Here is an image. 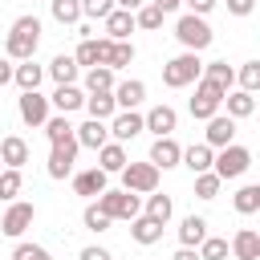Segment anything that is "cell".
<instances>
[{
	"label": "cell",
	"mask_w": 260,
	"mask_h": 260,
	"mask_svg": "<svg viewBox=\"0 0 260 260\" xmlns=\"http://www.w3.org/2000/svg\"><path fill=\"white\" fill-rule=\"evenodd\" d=\"M162 20H167V12H162L158 4H142V8H134V28L154 32V28H162Z\"/></svg>",
	"instance_id": "obj_32"
},
{
	"label": "cell",
	"mask_w": 260,
	"mask_h": 260,
	"mask_svg": "<svg viewBox=\"0 0 260 260\" xmlns=\"http://www.w3.org/2000/svg\"><path fill=\"white\" fill-rule=\"evenodd\" d=\"M114 89V69L110 65H89L85 73V93H110Z\"/></svg>",
	"instance_id": "obj_29"
},
{
	"label": "cell",
	"mask_w": 260,
	"mask_h": 260,
	"mask_svg": "<svg viewBox=\"0 0 260 260\" xmlns=\"http://www.w3.org/2000/svg\"><path fill=\"white\" fill-rule=\"evenodd\" d=\"M223 106H228V118H252L256 114V93H248V89H228L223 93Z\"/></svg>",
	"instance_id": "obj_19"
},
{
	"label": "cell",
	"mask_w": 260,
	"mask_h": 260,
	"mask_svg": "<svg viewBox=\"0 0 260 260\" xmlns=\"http://www.w3.org/2000/svg\"><path fill=\"white\" fill-rule=\"evenodd\" d=\"M248 167H252V150L248 146H236V142L219 146V154L211 158V171L219 179H240V175H248Z\"/></svg>",
	"instance_id": "obj_4"
},
{
	"label": "cell",
	"mask_w": 260,
	"mask_h": 260,
	"mask_svg": "<svg viewBox=\"0 0 260 260\" xmlns=\"http://www.w3.org/2000/svg\"><path fill=\"white\" fill-rule=\"evenodd\" d=\"M171 211H175L171 195H158V191H150V199H146V211H142V215H150V219L167 223V219H171Z\"/></svg>",
	"instance_id": "obj_36"
},
{
	"label": "cell",
	"mask_w": 260,
	"mask_h": 260,
	"mask_svg": "<svg viewBox=\"0 0 260 260\" xmlns=\"http://www.w3.org/2000/svg\"><path fill=\"white\" fill-rule=\"evenodd\" d=\"M175 37H179V45H183V49H191V53H199V49H207V45L215 41V32H211L207 16H195V12H187V16H179V20H175Z\"/></svg>",
	"instance_id": "obj_3"
},
{
	"label": "cell",
	"mask_w": 260,
	"mask_h": 260,
	"mask_svg": "<svg viewBox=\"0 0 260 260\" xmlns=\"http://www.w3.org/2000/svg\"><path fill=\"white\" fill-rule=\"evenodd\" d=\"M81 223H85L89 232H110V223H114V219H110V215H106L98 203H89V207L81 211Z\"/></svg>",
	"instance_id": "obj_42"
},
{
	"label": "cell",
	"mask_w": 260,
	"mask_h": 260,
	"mask_svg": "<svg viewBox=\"0 0 260 260\" xmlns=\"http://www.w3.org/2000/svg\"><path fill=\"white\" fill-rule=\"evenodd\" d=\"M20 187H24L20 171H16V167H4V171H0V199H4V203H12V199L20 195Z\"/></svg>",
	"instance_id": "obj_38"
},
{
	"label": "cell",
	"mask_w": 260,
	"mask_h": 260,
	"mask_svg": "<svg viewBox=\"0 0 260 260\" xmlns=\"http://www.w3.org/2000/svg\"><path fill=\"white\" fill-rule=\"evenodd\" d=\"M114 106L118 110H138L142 106V98H146V85L138 81V77H126V81H114Z\"/></svg>",
	"instance_id": "obj_14"
},
{
	"label": "cell",
	"mask_w": 260,
	"mask_h": 260,
	"mask_svg": "<svg viewBox=\"0 0 260 260\" xmlns=\"http://www.w3.org/2000/svg\"><path fill=\"white\" fill-rule=\"evenodd\" d=\"M199 73H203V61H199V53L183 49L179 57H171V61L162 65V85H171V89H183V85H195V81H199Z\"/></svg>",
	"instance_id": "obj_2"
},
{
	"label": "cell",
	"mask_w": 260,
	"mask_h": 260,
	"mask_svg": "<svg viewBox=\"0 0 260 260\" xmlns=\"http://www.w3.org/2000/svg\"><path fill=\"white\" fill-rule=\"evenodd\" d=\"M0 158H4V167H24L28 162V142L20 138V134H8L4 142H0Z\"/></svg>",
	"instance_id": "obj_22"
},
{
	"label": "cell",
	"mask_w": 260,
	"mask_h": 260,
	"mask_svg": "<svg viewBox=\"0 0 260 260\" xmlns=\"http://www.w3.org/2000/svg\"><path fill=\"white\" fill-rule=\"evenodd\" d=\"M199 77H207V81H211V85H219V89H223V93H228V89H232V85H236V69H232V65H228V61H207V65H203V73H199Z\"/></svg>",
	"instance_id": "obj_27"
},
{
	"label": "cell",
	"mask_w": 260,
	"mask_h": 260,
	"mask_svg": "<svg viewBox=\"0 0 260 260\" xmlns=\"http://www.w3.org/2000/svg\"><path fill=\"white\" fill-rule=\"evenodd\" d=\"M126 162H130V158H126V146H122V142H106V146H98V167H102L106 175H118Z\"/></svg>",
	"instance_id": "obj_23"
},
{
	"label": "cell",
	"mask_w": 260,
	"mask_h": 260,
	"mask_svg": "<svg viewBox=\"0 0 260 260\" xmlns=\"http://www.w3.org/2000/svg\"><path fill=\"white\" fill-rule=\"evenodd\" d=\"M130 61H134V45H130V41H114V45H110V57H106V65L118 73V69H126Z\"/></svg>",
	"instance_id": "obj_39"
},
{
	"label": "cell",
	"mask_w": 260,
	"mask_h": 260,
	"mask_svg": "<svg viewBox=\"0 0 260 260\" xmlns=\"http://www.w3.org/2000/svg\"><path fill=\"white\" fill-rule=\"evenodd\" d=\"M118 175H122V187L134 191V195L158 191V167H154V162H126Z\"/></svg>",
	"instance_id": "obj_5"
},
{
	"label": "cell",
	"mask_w": 260,
	"mask_h": 260,
	"mask_svg": "<svg viewBox=\"0 0 260 260\" xmlns=\"http://www.w3.org/2000/svg\"><path fill=\"white\" fill-rule=\"evenodd\" d=\"M41 77H45V69H41L32 57H28V61H20V65L12 69V81H16L20 89H37V85H41Z\"/></svg>",
	"instance_id": "obj_30"
},
{
	"label": "cell",
	"mask_w": 260,
	"mask_h": 260,
	"mask_svg": "<svg viewBox=\"0 0 260 260\" xmlns=\"http://www.w3.org/2000/svg\"><path fill=\"white\" fill-rule=\"evenodd\" d=\"M77 260H110V252L93 244V248H81V256H77Z\"/></svg>",
	"instance_id": "obj_47"
},
{
	"label": "cell",
	"mask_w": 260,
	"mask_h": 260,
	"mask_svg": "<svg viewBox=\"0 0 260 260\" xmlns=\"http://www.w3.org/2000/svg\"><path fill=\"white\" fill-rule=\"evenodd\" d=\"M12 69H16V65L4 57V61H0V85H8V81H12Z\"/></svg>",
	"instance_id": "obj_48"
},
{
	"label": "cell",
	"mask_w": 260,
	"mask_h": 260,
	"mask_svg": "<svg viewBox=\"0 0 260 260\" xmlns=\"http://www.w3.org/2000/svg\"><path fill=\"white\" fill-rule=\"evenodd\" d=\"M175 126H179V114H175V106H150L146 114H142V130H150L154 138H162V134H175Z\"/></svg>",
	"instance_id": "obj_10"
},
{
	"label": "cell",
	"mask_w": 260,
	"mask_h": 260,
	"mask_svg": "<svg viewBox=\"0 0 260 260\" xmlns=\"http://www.w3.org/2000/svg\"><path fill=\"white\" fill-rule=\"evenodd\" d=\"M203 236H207V219H203V215H187V219L179 223V244H183V248H199Z\"/></svg>",
	"instance_id": "obj_28"
},
{
	"label": "cell",
	"mask_w": 260,
	"mask_h": 260,
	"mask_svg": "<svg viewBox=\"0 0 260 260\" xmlns=\"http://www.w3.org/2000/svg\"><path fill=\"white\" fill-rule=\"evenodd\" d=\"M219 106H223V89L211 85L207 77H199V81H195V98H191V118L207 122L211 114H219Z\"/></svg>",
	"instance_id": "obj_7"
},
{
	"label": "cell",
	"mask_w": 260,
	"mask_h": 260,
	"mask_svg": "<svg viewBox=\"0 0 260 260\" xmlns=\"http://www.w3.org/2000/svg\"><path fill=\"white\" fill-rule=\"evenodd\" d=\"M77 138H65V142H53V150H49V179H65V175H73V162H77Z\"/></svg>",
	"instance_id": "obj_9"
},
{
	"label": "cell",
	"mask_w": 260,
	"mask_h": 260,
	"mask_svg": "<svg viewBox=\"0 0 260 260\" xmlns=\"http://www.w3.org/2000/svg\"><path fill=\"white\" fill-rule=\"evenodd\" d=\"M0 171H4V158H0Z\"/></svg>",
	"instance_id": "obj_52"
},
{
	"label": "cell",
	"mask_w": 260,
	"mask_h": 260,
	"mask_svg": "<svg viewBox=\"0 0 260 260\" xmlns=\"http://www.w3.org/2000/svg\"><path fill=\"white\" fill-rule=\"evenodd\" d=\"M49 8H53L57 24H77L81 20V0H49Z\"/></svg>",
	"instance_id": "obj_35"
},
{
	"label": "cell",
	"mask_w": 260,
	"mask_h": 260,
	"mask_svg": "<svg viewBox=\"0 0 260 260\" xmlns=\"http://www.w3.org/2000/svg\"><path fill=\"white\" fill-rule=\"evenodd\" d=\"M12 260H53V256H49L41 244H16V248H12Z\"/></svg>",
	"instance_id": "obj_44"
},
{
	"label": "cell",
	"mask_w": 260,
	"mask_h": 260,
	"mask_svg": "<svg viewBox=\"0 0 260 260\" xmlns=\"http://www.w3.org/2000/svg\"><path fill=\"white\" fill-rule=\"evenodd\" d=\"M228 252H232L236 260H260V232H256V228H240V232L232 236Z\"/></svg>",
	"instance_id": "obj_16"
},
{
	"label": "cell",
	"mask_w": 260,
	"mask_h": 260,
	"mask_svg": "<svg viewBox=\"0 0 260 260\" xmlns=\"http://www.w3.org/2000/svg\"><path fill=\"white\" fill-rule=\"evenodd\" d=\"M252 8H256V0H228L232 16H252Z\"/></svg>",
	"instance_id": "obj_45"
},
{
	"label": "cell",
	"mask_w": 260,
	"mask_h": 260,
	"mask_svg": "<svg viewBox=\"0 0 260 260\" xmlns=\"http://www.w3.org/2000/svg\"><path fill=\"white\" fill-rule=\"evenodd\" d=\"M211 158H215V150H211L207 142H195V146H187V150H183V158H179V162H183L191 175H199V171H211Z\"/></svg>",
	"instance_id": "obj_24"
},
{
	"label": "cell",
	"mask_w": 260,
	"mask_h": 260,
	"mask_svg": "<svg viewBox=\"0 0 260 260\" xmlns=\"http://www.w3.org/2000/svg\"><path fill=\"white\" fill-rule=\"evenodd\" d=\"M219 183H223V179H219L215 171H199V175H195V195H199V199H215V195H219Z\"/></svg>",
	"instance_id": "obj_40"
},
{
	"label": "cell",
	"mask_w": 260,
	"mask_h": 260,
	"mask_svg": "<svg viewBox=\"0 0 260 260\" xmlns=\"http://www.w3.org/2000/svg\"><path fill=\"white\" fill-rule=\"evenodd\" d=\"M41 130H45V138H49V142H65V138H73V126H69V114H49Z\"/></svg>",
	"instance_id": "obj_33"
},
{
	"label": "cell",
	"mask_w": 260,
	"mask_h": 260,
	"mask_svg": "<svg viewBox=\"0 0 260 260\" xmlns=\"http://www.w3.org/2000/svg\"><path fill=\"white\" fill-rule=\"evenodd\" d=\"M146 0H114V8H126V12H134V8H142Z\"/></svg>",
	"instance_id": "obj_50"
},
{
	"label": "cell",
	"mask_w": 260,
	"mask_h": 260,
	"mask_svg": "<svg viewBox=\"0 0 260 260\" xmlns=\"http://www.w3.org/2000/svg\"><path fill=\"white\" fill-rule=\"evenodd\" d=\"M77 69H81V65H77L73 57H65V53H57V57L49 61V77H53L57 85H73V81H77Z\"/></svg>",
	"instance_id": "obj_26"
},
{
	"label": "cell",
	"mask_w": 260,
	"mask_h": 260,
	"mask_svg": "<svg viewBox=\"0 0 260 260\" xmlns=\"http://www.w3.org/2000/svg\"><path fill=\"white\" fill-rule=\"evenodd\" d=\"M162 228H167V223H158V219H150V215H142V211L130 219V236H134L138 244H158V240H162Z\"/></svg>",
	"instance_id": "obj_21"
},
{
	"label": "cell",
	"mask_w": 260,
	"mask_h": 260,
	"mask_svg": "<svg viewBox=\"0 0 260 260\" xmlns=\"http://www.w3.org/2000/svg\"><path fill=\"white\" fill-rule=\"evenodd\" d=\"M98 207H102L110 219H134V215L142 211L138 195H134V191H126V187H122V191H110V187H106V191L98 195Z\"/></svg>",
	"instance_id": "obj_6"
},
{
	"label": "cell",
	"mask_w": 260,
	"mask_h": 260,
	"mask_svg": "<svg viewBox=\"0 0 260 260\" xmlns=\"http://www.w3.org/2000/svg\"><path fill=\"white\" fill-rule=\"evenodd\" d=\"M150 4H158V8H162V12H175V8H179V4H183V0H150Z\"/></svg>",
	"instance_id": "obj_51"
},
{
	"label": "cell",
	"mask_w": 260,
	"mask_h": 260,
	"mask_svg": "<svg viewBox=\"0 0 260 260\" xmlns=\"http://www.w3.org/2000/svg\"><path fill=\"white\" fill-rule=\"evenodd\" d=\"M187 4V12H195V16H207L211 8H215V0H183Z\"/></svg>",
	"instance_id": "obj_46"
},
{
	"label": "cell",
	"mask_w": 260,
	"mask_h": 260,
	"mask_svg": "<svg viewBox=\"0 0 260 260\" xmlns=\"http://www.w3.org/2000/svg\"><path fill=\"white\" fill-rule=\"evenodd\" d=\"M179 158H183V146H179L171 134H162V138H154V142H150V158H146V162H154L158 171L179 167Z\"/></svg>",
	"instance_id": "obj_13"
},
{
	"label": "cell",
	"mask_w": 260,
	"mask_h": 260,
	"mask_svg": "<svg viewBox=\"0 0 260 260\" xmlns=\"http://www.w3.org/2000/svg\"><path fill=\"white\" fill-rule=\"evenodd\" d=\"M106 37L110 41H130V32H134V12H126V8H114L106 20Z\"/></svg>",
	"instance_id": "obj_20"
},
{
	"label": "cell",
	"mask_w": 260,
	"mask_h": 260,
	"mask_svg": "<svg viewBox=\"0 0 260 260\" xmlns=\"http://www.w3.org/2000/svg\"><path fill=\"white\" fill-rule=\"evenodd\" d=\"M232 203H236V211H240V215H256V211H260V187H256V183L240 187Z\"/></svg>",
	"instance_id": "obj_34"
},
{
	"label": "cell",
	"mask_w": 260,
	"mask_h": 260,
	"mask_svg": "<svg viewBox=\"0 0 260 260\" xmlns=\"http://www.w3.org/2000/svg\"><path fill=\"white\" fill-rule=\"evenodd\" d=\"M73 138H77V146L98 150V146H106V142H110V126H106V122H98V118H89V122L73 126Z\"/></svg>",
	"instance_id": "obj_17"
},
{
	"label": "cell",
	"mask_w": 260,
	"mask_h": 260,
	"mask_svg": "<svg viewBox=\"0 0 260 260\" xmlns=\"http://www.w3.org/2000/svg\"><path fill=\"white\" fill-rule=\"evenodd\" d=\"M85 110H89V118H98V122H110V118L118 114L114 93H89V98H85Z\"/></svg>",
	"instance_id": "obj_31"
},
{
	"label": "cell",
	"mask_w": 260,
	"mask_h": 260,
	"mask_svg": "<svg viewBox=\"0 0 260 260\" xmlns=\"http://www.w3.org/2000/svg\"><path fill=\"white\" fill-rule=\"evenodd\" d=\"M32 219H37V207H32V203L12 199V203H8V211H4V219H0V232H4V236H12V240H20V236L32 228Z\"/></svg>",
	"instance_id": "obj_8"
},
{
	"label": "cell",
	"mask_w": 260,
	"mask_h": 260,
	"mask_svg": "<svg viewBox=\"0 0 260 260\" xmlns=\"http://www.w3.org/2000/svg\"><path fill=\"white\" fill-rule=\"evenodd\" d=\"M203 142H207L211 150L236 142V118H228V114H211V118H207V130H203Z\"/></svg>",
	"instance_id": "obj_12"
},
{
	"label": "cell",
	"mask_w": 260,
	"mask_h": 260,
	"mask_svg": "<svg viewBox=\"0 0 260 260\" xmlns=\"http://www.w3.org/2000/svg\"><path fill=\"white\" fill-rule=\"evenodd\" d=\"M106 179H110V175H106L102 167L77 171V175H73V191H77V195H85V199H93V195H102V191H106Z\"/></svg>",
	"instance_id": "obj_18"
},
{
	"label": "cell",
	"mask_w": 260,
	"mask_h": 260,
	"mask_svg": "<svg viewBox=\"0 0 260 260\" xmlns=\"http://www.w3.org/2000/svg\"><path fill=\"white\" fill-rule=\"evenodd\" d=\"M236 81H240V89L256 93V89H260V61H244L240 73H236Z\"/></svg>",
	"instance_id": "obj_41"
},
{
	"label": "cell",
	"mask_w": 260,
	"mask_h": 260,
	"mask_svg": "<svg viewBox=\"0 0 260 260\" xmlns=\"http://www.w3.org/2000/svg\"><path fill=\"white\" fill-rule=\"evenodd\" d=\"M114 12V0H81V16H89V20H106Z\"/></svg>",
	"instance_id": "obj_43"
},
{
	"label": "cell",
	"mask_w": 260,
	"mask_h": 260,
	"mask_svg": "<svg viewBox=\"0 0 260 260\" xmlns=\"http://www.w3.org/2000/svg\"><path fill=\"white\" fill-rule=\"evenodd\" d=\"M106 126H110V138H114V142H130V138L142 134V114H138V110H118Z\"/></svg>",
	"instance_id": "obj_11"
},
{
	"label": "cell",
	"mask_w": 260,
	"mask_h": 260,
	"mask_svg": "<svg viewBox=\"0 0 260 260\" xmlns=\"http://www.w3.org/2000/svg\"><path fill=\"white\" fill-rule=\"evenodd\" d=\"M195 252H199V260H228V240L223 236H203Z\"/></svg>",
	"instance_id": "obj_37"
},
{
	"label": "cell",
	"mask_w": 260,
	"mask_h": 260,
	"mask_svg": "<svg viewBox=\"0 0 260 260\" xmlns=\"http://www.w3.org/2000/svg\"><path fill=\"white\" fill-rule=\"evenodd\" d=\"M49 102H53V110H57V114H73V110H81V106H85V93H81L77 85H57V93H53Z\"/></svg>",
	"instance_id": "obj_25"
},
{
	"label": "cell",
	"mask_w": 260,
	"mask_h": 260,
	"mask_svg": "<svg viewBox=\"0 0 260 260\" xmlns=\"http://www.w3.org/2000/svg\"><path fill=\"white\" fill-rule=\"evenodd\" d=\"M20 118L28 126H45L49 118V98H41L37 89H20Z\"/></svg>",
	"instance_id": "obj_15"
},
{
	"label": "cell",
	"mask_w": 260,
	"mask_h": 260,
	"mask_svg": "<svg viewBox=\"0 0 260 260\" xmlns=\"http://www.w3.org/2000/svg\"><path fill=\"white\" fill-rule=\"evenodd\" d=\"M37 45H41V20L37 16H16L8 37H4V53L8 61H28L37 57Z\"/></svg>",
	"instance_id": "obj_1"
},
{
	"label": "cell",
	"mask_w": 260,
	"mask_h": 260,
	"mask_svg": "<svg viewBox=\"0 0 260 260\" xmlns=\"http://www.w3.org/2000/svg\"><path fill=\"white\" fill-rule=\"evenodd\" d=\"M171 260H199V252H195V248H183V244H179V252H175Z\"/></svg>",
	"instance_id": "obj_49"
}]
</instances>
